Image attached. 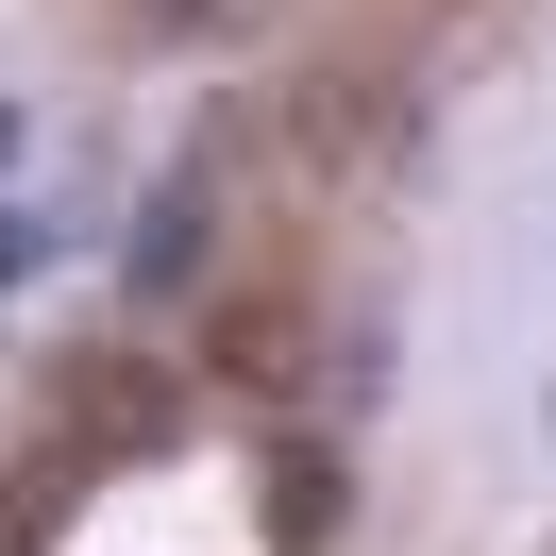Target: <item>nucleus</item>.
<instances>
[{
  "label": "nucleus",
  "mask_w": 556,
  "mask_h": 556,
  "mask_svg": "<svg viewBox=\"0 0 556 556\" xmlns=\"http://www.w3.org/2000/svg\"><path fill=\"white\" fill-rule=\"evenodd\" d=\"M219 152H237V118H219V136L186 152V186H169V203L136 219V270H118L136 304H186V287H203V219H219Z\"/></svg>",
  "instance_id": "f257e3e1"
},
{
  "label": "nucleus",
  "mask_w": 556,
  "mask_h": 556,
  "mask_svg": "<svg viewBox=\"0 0 556 556\" xmlns=\"http://www.w3.org/2000/svg\"><path fill=\"white\" fill-rule=\"evenodd\" d=\"M203 371L253 388V405H287V371H304V304H287V287H237V304H219V338H203Z\"/></svg>",
  "instance_id": "f03ea898"
},
{
  "label": "nucleus",
  "mask_w": 556,
  "mask_h": 556,
  "mask_svg": "<svg viewBox=\"0 0 556 556\" xmlns=\"http://www.w3.org/2000/svg\"><path fill=\"white\" fill-rule=\"evenodd\" d=\"M68 405H85V421H68L85 455H102V439H118V455H136V439H169V371H85Z\"/></svg>",
  "instance_id": "7ed1b4c3"
},
{
  "label": "nucleus",
  "mask_w": 556,
  "mask_h": 556,
  "mask_svg": "<svg viewBox=\"0 0 556 556\" xmlns=\"http://www.w3.org/2000/svg\"><path fill=\"white\" fill-rule=\"evenodd\" d=\"M320 522H338V455H287V472H270V540H287V556H304V540H320Z\"/></svg>",
  "instance_id": "20e7f679"
},
{
  "label": "nucleus",
  "mask_w": 556,
  "mask_h": 556,
  "mask_svg": "<svg viewBox=\"0 0 556 556\" xmlns=\"http://www.w3.org/2000/svg\"><path fill=\"white\" fill-rule=\"evenodd\" d=\"M0 169H17V102H0Z\"/></svg>",
  "instance_id": "39448f33"
},
{
  "label": "nucleus",
  "mask_w": 556,
  "mask_h": 556,
  "mask_svg": "<svg viewBox=\"0 0 556 556\" xmlns=\"http://www.w3.org/2000/svg\"><path fill=\"white\" fill-rule=\"evenodd\" d=\"M136 17H203V0H136Z\"/></svg>",
  "instance_id": "423d86ee"
}]
</instances>
